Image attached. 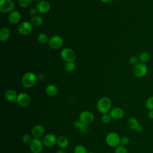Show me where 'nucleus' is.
Instances as JSON below:
<instances>
[{"mask_svg": "<svg viewBox=\"0 0 153 153\" xmlns=\"http://www.w3.org/2000/svg\"><path fill=\"white\" fill-rule=\"evenodd\" d=\"M36 80L37 77L34 73L32 72H27L23 75L21 82L23 87L29 88L32 87L36 84Z\"/></svg>", "mask_w": 153, "mask_h": 153, "instance_id": "f03ea898", "label": "nucleus"}, {"mask_svg": "<svg viewBox=\"0 0 153 153\" xmlns=\"http://www.w3.org/2000/svg\"><path fill=\"white\" fill-rule=\"evenodd\" d=\"M145 106L149 111L153 110V96H150L146 100Z\"/></svg>", "mask_w": 153, "mask_h": 153, "instance_id": "cd10ccee", "label": "nucleus"}, {"mask_svg": "<svg viewBox=\"0 0 153 153\" xmlns=\"http://www.w3.org/2000/svg\"><path fill=\"white\" fill-rule=\"evenodd\" d=\"M43 23L42 18L39 16H35L32 17L30 20V23L34 27H39L42 25Z\"/></svg>", "mask_w": 153, "mask_h": 153, "instance_id": "5701e85b", "label": "nucleus"}, {"mask_svg": "<svg viewBox=\"0 0 153 153\" xmlns=\"http://www.w3.org/2000/svg\"><path fill=\"white\" fill-rule=\"evenodd\" d=\"M88 153H94V152H93V151H90V152H88Z\"/></svg>", "mask_w": 153, "mask_h": 153, "instance_id": "a19ab883", "label": "nucleus"}, {"mask_svg": "<svg viewBox=\"0 0 153 153\" xmlns=\"http://www.w3.org/2000/svg\"><path fill=\"white\" fill-rule=\"evenodd\" d=\"M5 99L8 102H13L17 100V94L15 90L10 89L5 91L4 94Z\"/></svg>", "mask_w": 153, "mask_h": 153, "instance_id": "aec40b11", "label": "nucleus"}, {"mask_svg": "<svg viewBox=\"0 0 153 153\" xmlns=\"http://www.w3.org/2000/svg\"><path fill=\"white\" fill-rule=\"evenodd\" d=\"M57 138L56 136L53 133H48L43 137L42 142L44 145L47 147H51L57 143Z\"/></svg>", "mask_w": 153, "mask_h": 153, "instance_id": "f8f14e48", "label": "nucleus"}, {"mask_svg": "<svg viewBox=\"0 0 153 153\" xmlns=\"http://www.w3.org/2000/svg\"><path fill=\"white\" fill-rule=\"evenodd\" d=\"M56 153H66V151H65L63 149H59V150H58Z\"/></svg>", "mask_w": 153, "mask_h": 153, "instance_id": "58836bf2", "label": "nucleus"}, {"mask_svg": "<svg viewBox=\"0 0 153 153\" xmlns=\"http://www.w3.org/2000/svg\"><path fill=\"white\" fill-rule=\"evenodd\" d=\"M16 101L20 106L26 108L30 105L31 98L28 94L26 93H20L17 95Z\"/></svg>", "mask_w": 153, "mask_h": 153, "instance_id": "6e6552de", "label": "nucleus"}, {"mask_svg": "<svg viewBox=\"0 0 153 153\" xmlns=\"http://www.w3.org/2000/svg\"><path fill=\"white\" fill-rule=\"evenodd\" d=\"M112 102L108 97L100 98L97 103V109L100 113L105 114H108L111 110Z\"/></svg>", "mask_w": 153, "mask_h": 153, "instance_id": "f257e3e1", "label": "nucleus"}, {"mask_svg": "<svg viewBox=\"0 0 153 153\" xmlns=\"http://www.w3.org/2000/svg\"><path fill=\"white\" fill-rule=\"evenodd\" d=\"M74 126L78 128L81 132L83 133H87L90 130V126L88 124L84 123L81 121H80L79 120H76L74 123Z\"/></svg>", "mask_w": 153, "mask_h": 153, "instance_id": "f3484780", "label": "nucleus"}, {"mask_svg": "<svg viewBox=\"0 0 153 153\" xmlns=\"http://www.w3.org/2000/svg\"><path fill=\"white\" fill-rule=\"evenodd\" d=\"M10 30L7 27H2L0 30V40L1 42H6L10 37Z\"/></svg>", "mask_w": 153, "mask_h": 153, "instance_id": "a211bd4d", "label": "nucleus"}, {"mask_svg": "<svg viewBox=\"0 0 153 153\" xmlns=\"http://www.w3.org/2000/svg\"><path fill=\"white\" fill-rule=\"evenodd\" d=\"M45 91L47 95L50 96H55L59 92V88L54 84H50L45 87Z\"/></svg>", "mask_w": 153, "mask_h": 153, "instance_id": "6ab92c4d", "label": "nucleus"}, {"mask_svg": "<svg viewBox=\"0 0 153 153\" xmlns=\"http://www.w3.org/2000/svg\"><path fill=\"white\" fill-rule=\"evenodd\" d=\"M51 8V5L50 3L45 0L41 1V2H38L36 5V9L38 12L41 14H45L48 13Z\"/></svg>", "mask_w": 153, "mask_h": 153, "instance_id": "ddd939ff", "label": "nucleus"}, {"mask_svg": "<svg viewBox=\"0 0 153 153\" xmlns=\"http://www.w3.org/2000/svg\"><path fill=\"white\" fill-rule=\"evenodd\" d=\"M60 56L65 62H74L76 59L75 52L71 48H63L60 53Z\"/></svg>", "mask_w": 153, "mask_h": 153, "instance_id": "7ed1b4c3", "label": "nucleus"}, {"mask_svg": "<svg viewBox=\"0 0 153 153\" xmlns=\"http://www.w3.org/2000/svg\"><path fill=\"white\" fill-rule=\"evenodd\" d=\"M37 40L41 44H44L48 41V36L47 34L44 33H39L37 36Z\"/></svg>", "mask_w": 153, "mask_h": 153, "instance_id": "a878e982", "label": "nucleus"}, {"mask_svg": "<svg viewBox=\"0 0 153 153\" xmlns=\"http://www.w3.org/2000/svg\"><path fill=\"white\" fill-rule=\"evenodd\" d=\"M74 153H88L86 148L81 145H76L74 150Z\"/></svg>", "mask_w": 153, "mask_h": 153, "instance_id": "bb28decb", "label": "nucleus"}, {"mask_svg": "<svg viewBox=\"0 0 153 153\" xmlns=\"http://www.w3.org/2000/svg\"><path fill=\"white\" fill-rule=\"evenodd\" d=\"M94 119V117L93 113L88 111H84L81 112L79 116V120L85 124L91 123Z\"/></svg>", "mask_w": 153, "mask_h": 153, "instance_id": "9b49d317", "label": "nucleus"}, {"mask_svg": "<svg viewBox=\"0 0 153 153\" xmlns=\"http://www.w3.org/2000/svg\"><path fill=\"white\" fill-rule=\"evenodd\" d=\"M44 128L40 124H36L34 126L31 130L32 136L34 138H39L43 136L44 134Z\"/></svg>", "mask_w": 153, "mask_h": 153, "instance_id": "4468645a", "label": "nucleus"}, {"mask_svg": "<svg viewBox=\"0 0 153 153\" xmlns=\"http://www.w3.org/2000/svg\"><path fill=\"white\" fill-rule=\"evenodd\" d=\"M102 121L104 123H109L111 120V117L110 116L109 114H103L102 116Z\"/></svg>", "mask_w": 153, "mask_h": 153, "instance_id": "2f4dec72", "label": "nucleus"}, {"mask_svg": "<svg viewBox=\"0 0 153 153\" xmlns=\"http://www.w3.org/2000/svg\"><path fill=\"white\" fill-rule=\"evenodd\" d=\"M21 14L18 11H13L9 13L8 16V22L13 25L18 23L21 20Z\"/></svg>", "mask_w": 153, "mask_h": 153, "instance_id": "dca6fc26", "label": "nucleus"}, {"mask_svg": "<svg viewBox=\"0 0 153 153\" xmlns=\"http://www.w3.org/2000/svg\"><path fill=\"white\" fill-rule=\"evenodd\" d=\"M33 29V26L27 21H24L19 23L17 27L18 32L22 35H29Z\"/></svg>", "mask_w": 153, "mask_h": 153, "instance_id": "423d86ee", "label": "nucleus"}, {"mask_svg": "<svg viewBox=\"0 0 153 153\" xmlns=\"http://www.w3.org/2000/svg\"><path fill=\"white\" fill-rule=\"evenodd\" d=\"M148 72V66L145 63H139L134 67V75L137 78H142L145 76Z\"/></svg>", "mask_w": 153, "mask_h": 153, "instance_id": "0eeeda50", "label": "nucleus"}, {"mask_svg": "<svg viewBox=\"0 0 153 153\" xmlns=\"http://www.w3.org/2000/svg\"><path fill=\"white\" fill-rule=\"evenodd\" d=\"M38 12V10L36 8H32L30 9L29 10V13L31 16H32L33 17V16H36V13Z\"/></svg>", "mask_w": 153, "mask_h": 153, "instance_id": "f704fd0d", "label": "nucleus"}, {"mask_svg": "<svg viewBox=\"0 0 153 153\" xmlns=\"http://www.w3.org/2000/svg\"><path fill=\"white\" fill-rule=\"evenodd\" d=\"M109 115L112 119L119 120L121 119L124 116V112L121 108L115 107L110 111Z\"/></svg>", "mask_w": 153, "mask_h": 153, "instance_id": "2eb2a0df", "label": "nucleus"}, {"mask_svg": "<svg viewBox=\"0 0 153 153\" xmlns=\"http://www.w3.org/2000/svg\"><path fill=\"white\" fill-rule=\"evenodd\" d=\"M33 0H19V4L22 8H27L29 7Z\"/></svg>", "mask_w": 153, "mask_h": 153, "instance_id": "c85d7f7f", "label": "nucleus"}, {"mask_svg": "<svg viewBox=\"0 0 153 153\" xmlns=\"http://www.w3.org/2000/svg\"><path fill=\"white\" fill-rule=\"evenodd\" d=\"M35 1H36V2H41V1H42V0H35Z\"/></svg>", "mask_w": 153, "mask_h": 153, "instance_id": "ea45409f", "label": "nucleus"}, {"mask_svg": "<svg viewBox=\"0 0 153 153\" xmlns=\"http://www.w3.org/2000/svg\"><path fill=\"white\" fill-rule=\"evenodd\" d=\"M139 57H137L135 56H132L129 59L130 63L134 66H135L136 65H137L139 63Z\"/></svg>", "mask_w": 153, "mask_h": 153, "instance_id": "7c9ffc66", "label": "nucleus"}, {"mask_svg": "<svg viewBox=\"0 0 153 153\" xmlns=\"http://www.w3.org/2000/svg\"><path fill=\"white\" fill-rule=\"evenodd\" d=\"M64 68L66 72H71L75 70V69L76 68V65H75V63H74V62H66L64 65Z\"/></svg>", "mask_w": 153, "mask_h": 153, "instance_id": "393cba45", "label": "nucleus"}, {"mask_svg": "<svg viewBox=\"0 0 153 153\" xmlns=\"http://www.w3.org/2000/svg\"><path fill=\"white\" fill-rule=\"evenodd\" d=\"M129 138L127 136H122L120 139V144L123 146L127 145L129 143Z\"/></svg>", "mask_w": 153, "mask_h": 153, "instance_id": "72a5a7b5", "label": "nucleus"}, {"mask_svg": "<svg viewBox=\"0 0 153 153\" xmlns=\"http://www.w3.org/2000/svg\"><path fill=\"white\" fill-rule=\"evenodd\" d=\"M115 153H127V150L125 146L119 145L115 149Z\"/></svg>", "mask_w": 153, "mask_h": 153, "instance_id": "c756f323", "label": "nucleus"}, {"mask_svg": "<svg viewBox=\"0 0 153 153\" xmlns=\"http://www.w3.org/2000/svg\"><path fill=\"white\" fill-rule=\"evenodd\" d=\"M32 140V137L28 134H25L22 136V141L25 143H30Z\"/></svg>", "mask_w": 153, "mask_h": 153, "instance_id": "473e14b6", "label": "nucleus"}, {"mask_svg": "<svg viewBox=\"0 0 153 153\" xmlns=\"http://www.w3.org/2000/svg\"><path fill=\"white\" fill-rule=\"evenodd\" d=\"M43 142L38 138L32 139L29 143L30 149L33 153H40L43 149Z\"/></svg>", "mask_w": 153, "mask_h": 153, "instance_id": "1a4fd4ad", "label": "nucleus"}, {"mask_svg": "<svg viewBox=\"0 0 153 153\" xmlns=\"http://www.w3.org/2000/svg\"><path fill=\"white\" fill-rule=\"evenodd\" d=\"M121 137L115 132H110L106 136V143L111 147H117L120 143Z\"/></svg>", "mask_w": 153, "mask_h": 153, "instance_id": "20e7f679", "label": "nucleus"}, {"mask_svg": "<svg viewBox=\"0 0 153 153\" xmlns=\"http://www.w3.org/2000/svg\"><path fill=\"white\" fill-rule=\"evenodd\" d=\"M36 77H37V79H39V80L41 81V80L44 79V75L42 73H38V75H36Z\"/></svg>", "mask_w": 153, "mask_h": 153, "instance_id": "c9c22d12", "label": "nucleus"}, {"mask_svg": "<svg viewBox=\"0 0 153 153\" xmlns=\"http://www.w3.org/2000/svg\"><path fill=\"white\" fill-rule=\"evenodd\" d=\"M100 1L104 3H109V2H112L113 0H100Z\"/></svg>", "mask_w": 153, "mask_h": 153, "instance_id": "4c0bfd02", "label": "nucleus"}, {"mask_svg": "<svg viewBox=\"0 0 153 153\" xmlns=\"http://www.w3.org/2000/svg\"><path fill=\"white\" fill-rule=\"evenodd\" d=\"M150 59H151L150 54L146 51H143L141 53L139 56V61L140 62V63H147L149 61Z\"/></svg>", "mask_w": 153, "mask_h": 153, "instance_id": "b1692460", "label": "nucleus"}, {"mask_svg": "<svg viewBox=\"0 0 153 153\" xmlns=\"http://www.w3.org/2000/svg\"><path fill=\"white\" fill-rule=\"evenodd\" d=\"M68 139L63 136H59L57 137V145L62 149L66 148L68 146Z\"/></svg>", "mask_w": 153, "mask_h": 153, "instance_id": "4be33fe9", "label": "nucleus"}, {"mask_svg": "<svg viewBox=\"0 0 153 153\" xmlns=\"http://www.w3.org/2000/svg\"><path fill=\"white\" fill-rule=\"evenodd\" d=\"M127 124L128 127L130 128H131V130H135V131L137 130L138 127L140 125L139 124L138 120L136 117H134L129 118L127 120Z\"/></svg>", "mask_w": 153, "mask_h": 153, "instance_id": "412c9836", "label": "nucleus"}, {"mask_svg": "<svg viewBox=\"0 0 153 153\" xmlns=\"http://www.w3.org/2000/svg\"><path fill=\"white\" fill-rule=\"evenodd\" d=\"M148 116L149 118L153 120V110H150L148 112Z\"/></svg>", "mask_w": 153, "mask_h": 153, "instance_id": "e433bc0d", "label": "nucleus"}, {"mask_svg": "<svg viewBox=\"0 0 153 153\" xmlns=\"http://www.w3.org/2000/svg\"><path fill=\"white\" fill-rule=\"evenodd\" d=\"M13 1H16V0H13Z\"/></svg>", "mask_w": 153, "mask_h": 153, "instance_id": "79ce46f5", "label": "nucleus"}, {"mask_svg": "<svg viewBox=\"0 0 153 153\" xmlns=\"http://www.w3.org/2000/svg\"><path fill=\"white\" fill-rule=\"evenodd\" d=\"M15 7L13 0H0V11L2 13H10Z\"/></svg>", "mask_w": 153, "mask_h": 153, "instance_id": "39448f33", "label": "nucleus"}, {"mask_svg": "<svg viewBox=\"0 0 153 153\" xmlns=\"http://www.w3.org/2000/svg\"><path fill=\"white\" fill-rule=\"evenodd\" d=\"M48 44L50 48L53 49H59L63 45V39L61 36L55 35L48 39Z\"/></svg>", "mask_w": 153, "mask_h": 153, "instance_id": "9d476101", "label": "nucleus"}]
</instances>
